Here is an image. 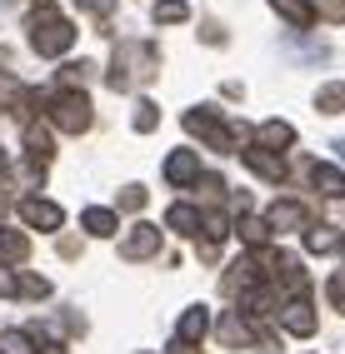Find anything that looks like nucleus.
Wrapping results in <instances>:
<instances>
[{
	"instance_id": "7ed1b4c3",
	"label": "nucleus",
	"mask_w": 345,
	"mask_h": 354,
	"mask_svg": "<svg viewBox=\"0 0 345 354\" xmlns=\"http://www.w3.org/2000/svg\"><path fill=\"white\" fill-rule=\"evenodd\" d=\"M186 130H191V135H200L205 145L220 150V155H240V135H245V130L225 125L215 105H195V110H186Z\"/></svg>"
},
{
	"instance_id": "0eeeda50",
	"label": "nucleus",
	"mask_w": 345,
	"mask_h": 354,
	"mask_svg": "<svg viewBox=\"0 0 345 354\" xmlns=\"http://www.w3.org/2000/svg\"><path fill=\"white\" fill-rule=\"evenodd\" d=\"M20 220H26L30 230H45V234L65 225L60 205H55V200H40V195H26V200H20Z\"/></svg>"
},
{
	"instance_id": "cd10ccee",
	"label": "nucleus",
	"mask_w": 345,
	"mask_h": 354,
	"mask_svg": "<svg viewBox=\"0 0 345 354\" xmlns=\"http://www.w3.org/2000/svg\"><path fill=\"white\" fill-rule=\"evenodd\" d=\"M326 299H330L335 315H345V270H335V274L326 279Z\"/></svg>"
},
{
	"instance_id": "7c9ffc66",
	"label": "nucleus",
	"mask_w": 345,
	"mask_h": 354,
	"mask_svg": "<svg viewBox=\"0 0 345 354\" xmlns=\"http://www.w3.org/2000/svg\"><path fill=\"white\" fill-rule=\"evenodd\" d=\"M315 15L330 26H345V0H315Z\"/></svg>"
},
{
	"instance_id": "6ab92c4d",
	"label": "nucleus",
	"mask_w": 345,
	"mask_h": 354,
	"mask_svg": "<svg viewBox=\"0 0 345 354\" xmlns=\"http://www.w3.org/2000/svg\"><path fill=\"white\" fill-rule=\"evenodd\" d=\"M256 140H260L265 150L281 155V150H290V145H295V125H285V120H265V125L256 130Z\"/></svg>"
},
{
	"instance_id": "a878e982",
	"label": "nucleus",
	"mask_w": 345,
	"mask_h": 354,
	"mask_svg": "<svg viewBox=\"0 0 345 354\" xmlns=\"http://www.w3.org/2000/svg\"><path fill=\"white\" fill-rule=\"evenodd\" d=\"M0 354H35V335L30 329H6L0 335Z\"/></svg>"
},
{
	"instance_id": "f3484780",
	"label": "nucleus",
	"mask_w": 345,
	"mask_h": 354,
	"mask_svg": "<svg viewBox=\"0 0 345 354\" xmlns=\"http://www.w3.org/2000/svg\"><path fill=\"white\" fill-rule=\"evenodd\" d=\"M166 230H175V234H200L205 230V215L195 205H170L166 209Z\"/></svg>"
},
{
	"instance_id": "f8f14e48",
	"label": "nucleus",
	"mask_w": 345,
	"mask_h": 354,
	"mask_svg": "<svg viewBox=\"0 0 345 354\" xmlns=\"http://www.w3.org/2000/svg\"><path fill=\"white\" fill-rule=\"evenodd\" d=\"M205 335H211V310H205V304H191V310L180 315V329H175V339H186V344H200Z\"/></svg>"
},
{
	"instance_id": "9b49d317",
	"label": "nucleus",
	"mask_w": 345,
	"mask_h": 354,
	"mask_svg": "<svg viewBox=\"0 0 345 354\" xmlns=\"http://www.w3.org/2000/svg\"><path fill=\"white\" fill-rule=\"evenodd\" d=\"M265 220H270V230H281V234L285 230H310V209L301 200H275Z\"/></svg>"
},
{
	"instance_id": "e433bc0d",
	"label": "nucleus",
	"mask_w": 345,
	"mask_h": 354,
	"mask_svg": "<svg viewBox=\"0 0 345 354\" xmlns=\"http://www.w3.org/2000/svg\"><path fill=\"white\" fill-rule=\"evenodd\" d=\"M10 180V160H6V150H0V185Z\"/></svg>"
},
{
	"instance_id": "f257e3e1",
	"label": "nucleus",
	"mask_w": 345,
	"mask_h": 354,
	"mask_svg": "<svg viewBox=\"0 0 345 354\" xmlns=\"http://www.w3.org/2000/svg\"><path fill=\"white\" fill-rule=\"evenodd\" d=\"M160 75V50L150 40H121L115 45V55H110V90H135V85H145Z\"/></svg>"
},
{
	"instance_id": "f704fd0d",
	"label": "nucleus",
	"mask_w": 345,
	"mask_h": 354,
	"mask_svg": "<svg viewBox=\"0 0 345 354\" xmlns=\"http://www.w3.org/2000/svg\"><path fill=\"white\" fill-rule=\"evenodd\" d=\"M170 354H200V349H195V344H186V339H175V344H170Z\"/></svg>"
},
{
	"instance_id": "5701e85b",
	"label": "nucleus",
	"mask_w": 345,
	"mask_h": 354,
	"mask_svg": "<svg viewBox=\"0 0 345 354\" xmlns=\"http://www.w3.org/2000/svg\"><path fill=\"white\" fill-rule=\"evenodd\" d=\"M315 110H320V115H340V110H345V80L320 85V90H315Z\"/></svg>"
},
{
	"instance_id": "c9c22d12",
	"label": "nucleus",
	"mask_w": 345,
	"mask_h": 354,
	"mask_svg": "<svg viewBox=\"0 0 345 354\" xmlns=\"http://www.w3.org/2000/svg\"><path fill=\"white\" fill-rule=\"evenodd\" d=\"M40 354H65V349H60L55 339H40Z\"/></svg>"
},
{
	"instance_id": "ddd939ff",
	"label": "nucleus",
	"mask_w": 345,
	"mask_h": 354,
	"mask_svg": "<svg viewBox=\"0 0 345 354\" xmlns=\"http://www.w3.org/2000/svg\"><path fill=\"white\" fill-rule=\"evenodd\" d=\"M310 185H315V190L320 195H326V200H345V170H335V165H310Z\"/></svg>"
},
{
	"instance_id": "a211bd4d",
	"label": "nucleus",
	"mask_w": 345,
	"mask_h": 354,
	"mask_svg": "<svg viewBox=\"0 0 345 354\" xmlns=\"http://www.w3.org/2000/svg\"><path fill=\"white\" fill-rule=\"evenodd\" d=\"M250 339H256V329L240 319V310H230V315L220 319V344H225V349H245Z\"/></svg>"
},
{
	"instance_id": "423d86ee",
	"label": "nucleus",
	"mask_w": 345,
	"mask_h": 354,
	"mask_svg": "<svg viewBox=\"0 0 345 354\" xmlns=\"http://www.w3.org/2000/svg\"><path fill=\"white\" fill-rule=\"evenodd\" d=\"M160 240H166L160 225H130V234L121 240V259H150L160 254Z\"/></svg>"
},
{
	"instance_id": "72a5a7b5",
	"label": "nucleus",
	"mask_w": 345,
	"mask_h": 354,
	"mask_svg": "<svg viewBox=\"0 0 345 354\" xmlns=\"http://www.w3.org/2000/svg\"><path fill=\"white\" fill-rule=\"evenodd\" d=\"M76 6H80L85 15H96V20H105V15L115 10V0H76Z\"/></svg>"
},
{
	"instance_id": "bb28decb",
	"label": "nucleus",
	"mask_w": 345,
	"mask_h": 354,
	"mask_svg": "<svg viewBox=\"0 0 345 354\" xmlns=\"http://www.w3.org/2000/svg\"><path fill=\"white\" fill-rule=\"evenodd\" d=\"M130 125L141 130V135H150V130L160 125V105H155V100H141V105H135V115H130Z\"/></svg>"
},
{
	"instance_id": "393cba45",
	"label": "nucleus",
	"mask_w": 345,
	"mask_h": 354,
	"mask_svg": "<svg viewBox=\"0 0 345 354\" xmlns=\"http://www.w3.org/2000/svg\"><path fill=\"white\" fill-rule=\"evenodd\" d=\"M155 26H180V20H191V6L186 0H155Z\"/></svg>"
},
{
	"instance_id": "c756f323",
	"label": "nucleus",
	"mask_w": 345,
	"mask_h": 354,
	"mask_svg": "<svg viewBox=\"0 0 345 354\" xmlns=\"http://www.w3.org/2000/svg\"><path fill=\"white\" fill-rule=\"evenodd\" d=\"M51 295V279H40V274H20V299H45Z\"/></svg>"
},
{
	"instance_id": "2f4dec72",
	"label": "nucleus",
	"mask_w": 345,
	"mask_h": 354,
	"mask_svg": "<svg viewBox=\"0 0 345 354\" xmlns=\"http://www.w3.org/2000/svg\"><path fill=\"white\" fill-rule=\"evenodd\" d=\"M121 209H145V185H125V190H121Z\"/></svg>"
},
{
	"instance_id": "aec40b11",
	"label": "nucleus",
	"mask_w": 345,
	"mask_h": 354,
	"mask_svg": "<svg viewBox=\"0 0 345 354\" xmlns=\"http://www.w3.org/2000/svg\"><path fill=\"white\" fill-rule=\"evenodd\" d=\"M80 230L96 234V240H110V234L121 230V220H115V209H100L96 205V209H85V215H80Z\"/></svg>"
},
{
	"instance_id": "4c0bfd02",
	"label": "nucleus",
	"mask_w": 345,
	"mask_h": 354,
	"mask_svg": "<svg viewBox=\"0 0 345 354\" xmlns=\"http://www.w3.org/2000/svg\"><path fill=\"white\" fill-rule=\"evenodd\" d=\"M0 220H6V200H0Z\"/></svg>"
},
{
	"instance_id": "2eb2a0df",
	"label": "nucleus",
	"mask_w": 345,
	"mask_h": 354,
	"mask_svg": "<svg viewBox=\"0 0 345 354\" xmlns=\"http://www.w3.org/2000/svg\"><path fill=\"white\" fill-rule=\"evenodd\" d=\"M30 259V234H20V230H0V265H26Z\"/></svg>"
},
{
	"instance_id": "39448f33",
	"label": "nucleus",
	"mask_w": 345,
	"mask_h": 354,
	"mask_svg": "<svg viewBox=\"0 0 345 354\" xmlns=\"http://www.w3.org/2000/svg\"><path fill=\"white\" fill-rule=\"evenodd\" d=\"M281 329H285V335H295V339H310L315 329H320L315 304H310L306 295H295L290 304H281Z\"/></svg>"
},
{
	"instance_id": "c85d7f7f",
	"label": "nucleus",
	"mask_w": 345,
	"mask_h": 354,
	"mask_svg": "<svg viewBox=\"0 0 345 354\" xmlns=\"http://www.w3.org/2000/svg\"><path fill=\"white\" fill-rule=\"evenodd\" d=\"M90 70H96V65H85V60H80V65H65V70H60V90H80V85L90 80Z\"/></svg>"
},
{
	"instance_id": "4468645a",
	"label": "nucleus",
	"mask_w": 345,
	"mask_h": 354,
	"mask_svg": "<svg viewBox=\"0 0 345 354\" xmlns=\"http://www.w3.org/2000/svg\"><path fill=\"white\" fill-rule=\"evenodd\" d=\"M270 10L281 20H290L295 30H310L315 26V0H270Z\"/></svg>"
},
{
	"instance_id": "1a4fd4ad",
	"label": "nucleus",
	"mask_w": 345,
	"mask_h": 354,
	"mask_svg": "<svg viewBox=\"0 0 345 354\" xmlns=\"http://www.w3.org/2000/svg\"><path fill=\"white\" fill-rule=\"evenodd\" d=\"M240 165H250V170H256L260 180H270V185L285 180V160L275 150H265V145H240Z\"/></svg>"
},
{
	"instance_id": "9d476101",
	"label": "nucleus",
	"mask_w": 345,
	"mask_h": 354,
	"mask_svg": "<svg viewBox=\"0 0 345 354\" xmlns=\"http://www.w3.org/2000/svg\"><path fill=\"white\" fill-rule=\"evenodd\" d=\"M55 145H51V130L26 120V165H30V175H45V165H51Z\"/></svg>"
},
{
	"instance_id": "6e6552de",
	"label": "nucleus",
	"mask_w": 345,
	"mask_h": 354,
	"mask_svg": "<svg viewBox=\"0 0 345 354\" xmlns=\"http://www.w3.org/2000/svg\"><path fill=\"white\" fill-rule=\"evenodd\" d=\"M166 185H175V190L200 185V150H170L166 155Z\"/></svg>"
},
{
	"instance_id": "dca6fc26",
	"label": "nucleus",
	"mask_w": 345,
	"mask_h": 354,
	"mask_svg": "<svg viewBox=\"0 0 345 354\" xmlns=\"http://www.w3.org/2000/svg\"><path fill=\"white\" fill-rule=\"evenodd\" d=\"M40 95H30L26 85H20L15 75H6V70H0V110H30Z\"/></svg>"
},
{
	"instance_id": "412c9836",
	"label": "nucleus",
	"mask_w": 345,
	"mask_h": 354,
	"mask_svg": "<svg viewBox=\"0 0 345 354\" xmlns=\"http://www.w3.org/2000/svg\"><path fill=\"white\" fill-rule=\"evenodd\" d=\"M306 250H310V254H330V250H345V234H335L330 225H310V230H306Z\"/></svg>"
},
{
	"instance_id": "4be33fe9",
	"label": "nucleus",
	"mask_w": 345,
	"mask_h": 354,
	"mask_svg": "<svg viewBox=\"0 0 345 354\" xmlns=\"http://www.w3.org/2000/svg\"><path fill=\"white\" fill-rule=\"evenodd\" d=\"M236 234L250 245V250H265L270 245V220H256V215H240L236 220Z\"/></svg>"
},
{
	"instance_id": "f03ea898",
	"label": "nucleus",
	"mask_w": 345,
	"mask_h": 354,
	"mask_svg": "<svg viewBox=\"0 0 345 354\" xmlns=\"http://www.w3.org/2000/svg\"><path fill=\"white\" fill-rule=\"evenodd\" d=\"M26 26H30V50L35 55H65L76 45V26L51 6V0H40V6L26 15Z\"/></svg>"
},
{
	"instance_id": "473e14b6",
	"label": "nucleus",
	"mask_w": 345,
	"mask_h": 354,
	"mask_svg": "<svg viewBox=\"0 0 345 354\" xmlns=\"http://www.w3.org/2000/svg\"><path fill=\"white\" fill-rule=\"evenodd\" d=\"M15 295H20V274L0 265V299H15Z\"/></svg>"
},
{
	"instance_id": "b1692460",
	"label": "nucleus",
	"mask_w": 345,
	"mask_h": 354,
	"mask_svg": "<svg viewBox=\"0 0 345 354\" xmlns=\"http://www.w3.org/2000/svg\"><path fill=\"white\" fill-rule=\"evenodd\" d=\"M230 230H236V225L225 220V209H215V205L205 209V245H211V250H220V240H225Z\"/></svg>"
},
{
	"instance_id": "20e7f679",
	"label": "nucleus",
	"mask_w": 345,
	"mask_h": 354,
	"mask_svg": "<svg viewBox=\"0 0 345 354\" xmlns=\"http://www.w3.org/2000/svg\"><path fill=\"white\" fill-rule=\"evenodd\" d=\"M40 105H45V115H51V125L65 130V135H85L90 120H96V115H90V95H85V90H55V95H45Z\"/></svg>"
}]
</instances>
